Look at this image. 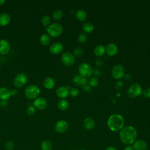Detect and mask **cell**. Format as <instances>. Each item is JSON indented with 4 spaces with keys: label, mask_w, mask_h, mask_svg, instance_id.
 <instances>
[{
    "label": "cell",
    "mask_w": 150,
    "mask_h": 150,
    "mask_svg": "<svg viewBox=\"0 0 150 150\" xmlns=\"http://www.w3.org/2000/svg\"><path fill=\"white\" fill-rule=\"evenodd\" d=\"M119 136L122 143L129 145L135 141L137 132L134 127L132 126H127L120 130Z\"/></svg>",
    "instance_id": "1"
},
{
    "label": "cell",
    "mask_w": 150,
    "mask_h": 150,
    "mask_svg": "<svg viewBox=\"0 0 150 150\" xmlns=\"http://www.w3.org/2000/svg\"><path fill=\"white\" fill-rule=\"evenodd\" d=\"M124 120L120 114L111 115L107 121V125L110 130L117 132L121 130L124 126Z\"/></svg>",
    "instance_id": "2"
},
{
    "label": "cell",
    "mask_w": 150,
    "mask_h": 150,
    "mask_svg": "<svg viewBox=\"0 0 150 150\" xmlns=\"http://www.w3.org/2000/svg\"><path fill=\"white\" fill-rule=\"evenodd\" d=\"M46 31L50 36L56 38L59 36L63 32V27L59 23L50 24L46 28Z\"/></svg>",
    "instance_id": "3"
},
{
    "label": "cell",
    "mask_w": 150,
    "mask_h": 150,
    "mask_svg": "<svg viewBox=\"0 0 150 150\" xmlns=\"http://www.w3.org/2000/svg\"><path fill=\"white\" fill-rule=\"evenodd\" d=\"M39 87L35 84L28 86L25 90V95L29 99H35L40 94Z\"/></svg>",
    "instance_id": "4"
},
{
    "label": "cell",
    "mask_w": 150,
    "mask_h": 150,
    "mask_svg": "<svg viewBox=\"0 0 150 150\" xmlns=\"http://www.w3.org/2000/svg\"><path fill=\"white\" fill-rule=\"evenodd\" d=\"M28 77L23 73H21L16 75L13 80V84L17 88L23 87L27 83Z\"/></svg>",
    "instance_id": "5"
},
{
    "label": "cell",
    "mask_w": 150,
    "mask_h": 150,
    "mask_svg": "<svg viewBox=\"0 0 150 150\" xmlns=\"http://www.w3.org/2000/svg\"><path fill=\"white\" fill-rule=\"evenodd\" d=\"M142 93V88L137 83L132 84L128 88L127 91V94L130 98H134L139 95H140Z\"/></svg>",
    "instance_id": "6"
},
{
    "label": "cell",
    "mask_w": 150,
    "mask_h": 150,
    "mask_svg": "<svg viewBox=\"0 0 150 150\" xmlns=\"http://www.w3.org/2000/svg\"><path fill=\"white\" fill-rule=\"evenodd\" d=\"M79 71L81 76L84 77H89L93 73V69L90 64L84 63L80 65L79 67Z\"/></svg>",
    "instance_id": "7"
},
{
    "label": "cell",
    "mask_w": 150,
    "mask_h": 150,
    "mask_svg": "<svg viewBox=\"0 0 150 150\" xmlns=\"http://www.w3.org/2000/svg\"><path fill=\"white\" fill-rule=\"evenodd\" d=\"M62 62L66 66H70L73 65L75 62L74 56L70 52H66L62 54L61 57Z\"/></svg>",
    "instance_id": "8"
},
{
    "label": "cell",
    "mask_w": 150,
    "mask_h": 150,
    "mask_svg": "<svg viewBox=\"0 0 150 150\" xmlns=\"http://www.w3.org/2000/svg\"><path fill=\"white\" fill-rule=\"evenodd\" d=\"M111 74L114 78L116 79H121L124 75V68L120 64L115 65L112 69Z\"/></svg>",
    "instance_id": "9"
},
{
    "label": "cell",
    "mask_w": 150,
    "mask_h": 150,
    "mask_svg": "<svg viewBox=\"0 0 150 150\" xmlns=\"http://www.w3.org/2000/svg\"><path fill=\"white\" fill-rule=\"evenodd\" d=\"M33 104L35 108L39 110H43L47 107V102L43 97H37L34 100Z\"/></svg>",
    "instance_id": "10"
},
{
    "label": "cell",
    "mask_w": 150,
    "mask_h": 150,
    "mask_svg": "<svg viewBox=\"0 0 150 150\" xmlns=\"http://www.w3.org/2000/svg\"><path fill=\"white\" fill-rule=\"evenodd\" d=\"M54 129L58 133H64L68 129V123L64 120H59L56 123Z\"/></svg>",
    "instance_id": "11"
},
{
    "label": "cell",
    "mask_w": 150,
    "mask_h": 150,
    "mask_svg": "<svg viewBox=\"0 0 150 150\" xmlns=\"http://www.w3.org/2000/svg\"><path fill=\"white\" fill-rule=\"evenodd\" d=\"M11 45L9 42L4 39L0 40V54H6L10 50Z\"/></svg>",
    "instance_id": "12"
},
{
    "label": "cell",
    "mask_w": 150,
    "mask_h": 150,
    "mask_svg": "<svg viewBox=\"0 0 150 150\" xmlns=\"http://www.w3.org/2000/svg\"><path fill=\"white\" fill-rule=\"evenodd\" d=\"M63 49V45L60 42H54L53 43L50 47L49 50L50 52L53 54H57L62 52Z\"/></svg>",
    "instance_id": "13"
},
{
    "label": "cell",
    "mask_w": 150,
    "mask_h": 150,
    "mask_svg": "<svg viewBox=\"0 0 150 150\" xmlns=\"http://www.w3.org/2000/svg\"><path fill=\"white\" fill-rule=\"evenodd\" d=\"M132 148L134 150H147L148 144L145 141L139 139L133 143Z\"/></svg>",
    "instance_id": "14"
},
{
    "label": "cell",
    "mask_w": 150,
    "mask_h": 150,
    "mask_svg": "<svg viewBox=\"0 0 150 150\" xmlns=\"http://www.w3.org/2000/svg\"><path fill=\"white\" fill-rule=\"evenodd\" d=\"M56 94L58 97L60 98H64L67 97L69 94V88L64 86H60L57 88Z\"/></svg>",
    "instance_id": "15"
},
{
    "label": "cell",
    "mask_w": 150,
    "mask_h": 150,
    "mask_svg": "<svg viewBox=\"0 0 150 150\" xmlns=\"http://www.w3.org/2000/svg\"><path fill=\"white\" fill-rule=\"evenodd\" d=\"M11 97L10 90L5 87H0V99L6 101Z\"/></svg>",
    "instance_id": "16"
},
{
    "label": "cell",
    "mask_w": 150,
    "mask_h": 150,
    "mask_svg": "<svg viewBox=\"0 0 150 150\" xmlns=\"http://www.w3.org/2000/svg\"><path fill=\"white\" fill-rule=\"evenodd\" d=\"M73 82L74 84L78 86H84L87 84V80L86 77H84L80 75H76L73 78Z\"/></svg>",
    "instance_id": "17"
},
{
    "label": "cell",
    "mask_w": 150,
    "mask_h": 150,
    "mask_svg": "<svg viewBox=\"0 0 150 150\" xmlns=\"http://www.w3.org/2000/svg\"><path fill=\"white\" fill-rule=\"evenodd\" d=\"M105 50L108 56H114L117 54L118 52V48L116 45L114 43H110L107 46Z\"/></svg>",
    "instance_id": "18"
},
{
    "label": "cell",
    "mask_w": 150,
    "mask_h": 150,
    "mask_svg": "<svg viewBox=\"0 0 150 150\" xmlns=\"http://www.w3.org/2000/svg\"><path fill=\"white\" fill-rule=\"evenodd\" d=\"M11 21L10 15L5 12L1 13L0 14V25L6 26L8 25Z\"/></svg>",
    "instance_id": "19"
},
{
    "label": "cell",
    "mask_w": 150,
    "mask_h": 150,
    "mask_svg": "<svg viewBox=\"0 0 150 150\" xmlns=\"http://www.w3.org/2000/svg\"><path fill=\"white\" fill-rule=\"evenodd\" d=\"M43 86L47 89H52L54 86V80L52 77H47L43 80Z\"/></svg>",
    "instance_id": "20"
},
{
    "label": "cell",
    "mask_w": 150,
    "mask_h": 150,
    "mask_svg": "<svg viewBox=\"0 0 150 150\" xmlns=\"http://www.w3.org/2000/svg\"><path fill=\"white\" fill-rule=\"evenodd\" d=\"M83 125L86 129H92L95 125L94 121L91 118H86L83 121Z\"/></svg>",
    "instance_id": "21"
},
{
    "label": "cell",
    "mask_w": 150,
    "mask_h": 150,
    "mask_svg": "<svg viewBox=\"0 0 150 150\" xmlns=\"http://www.w3.org/2000/svg\"><path fill=\"white\" fill-rule=\"evenodd\" d=\"M39 41L41 45H42L43 46H47L50 43V41H51L50 36L48 34L44 33L40 36Z\"/></svg>",
    "instance_id": "22"
},
{
    "label": "cell",
    "mask_w": 150,
    "mask_h": 150,
    "mask_svg": "<svg viewBox=\"0 0 150 150\" xmlns=\"http://www.w3.org/2000/svg\"><path fill=\"white\" fill-rule=\"evenodd\" d=\"M40 149L41 150H52V144L50 141L48 139H45L40 144Z\"/></svg>",
    "instance_id": "23"
},
{
    "label": "cell",
    "mask_w": 150,
    "mask_h": 150,
    "mask_svg": "<svg viewBox=\"0 0 150 150\" xmlns=\"http://www.w3.org/2000/svg\"><path fill=\"white\" fill-rule=\"evenodd\" d=\"M94 54L97 56H101L105 53V49L104 46L99 45L96 46V47L94 48Z\"/></svg>",
    "instance_id": "24"
},
{
    "label": "cell",
    "mask_w": 150,
    "mask_h": 150,
    "mask_svg": "<svg viewBox=\"0 0 150 150\" xmlns=\"http://www.w3.org/2000/svg\"><path fill=\"white\" fill-rule=\"evenodd\" d=\"M57 105L59 110L64 111V110H66L67 109V108L69 107V103L67 100L62 99L57 102Z\"/></svg>",
    "instance_id": "25"
},
{
    "label": "cell",
    "mask_w": 150,
    "mask_h": 150,
    "mask_svg": "<svg viewBox=\"0 0 150 150\" xmlns=\"http://www.w3.org/2000/svg\"><path fill=\"white\" fill-rule=\"evenodd\" d=\"M63 12H62V11L61 9H55L52 12V18L54 21H59L63 16Z\"/></svg>",
    "instance_id": "26"
},
{
    "label": "cell",
    "mask_w": 150,
    "mask_h": 150,
    "mask_svg": "<svg viewBox=\"0 0 150 150\" xmlns=\"http://www.w3.org/2000/svg\"><path fill=\"white\" fill-rule=\"evenodd\" d=\"M76 16L79 20L81 21H83L86 20L87 18V13L84 11L82 9H79L77 11L76 13Z\"/></svg>",
    "instance_id": "27"
},
{
    "label": "cell",
    "mask_w": 150,
    "mask_h": 150,
    "mask_svg": "<svg viewBox=\"0 0 150 150\" xmlns=\"http://www.w3.org/2000/svg\"><path fill=\"white\" fill-rule=\"evenodd\" d=\"M83 29L84 32L87 33H90L94 30V26L90 22L85 23L83 26Z\"/></svg>",
    "instance_id": "28"
},
{
    "label": "cell",
    "mask_w": 150,
    "mask_h": 150,
    "mask_svg": "<svg viewBox=\"0 0 150 150\" xmlns=\"http://www.w3.org/2000/svg\"><path fill=\"white\" fill-rule=\"evenodd\" d=\"M40 22H41V23L43 26H49L50 23V22H51L50 18L49 16H48L47 15H45L42 16L41 19H40Z\"/></svg>",
    "instance_id": "29"
},
{
    "label": "cell",
    "mask_w": 150,
    "mask_h": 150,
    "mask_svg": "<svg viewBox=\"0 0 150 150\" xmlns=\"http://www.w3.org/2000/svg\"><path fill=\"white\" fill-rule=\"evenodd\" d=\"M5 147L6 150H13L15 147V144L12 141H8L6 142Z\"/></svg>",
    "instance_id": "30"
},
{
    "label": "cell",
    "mask_w": 150,
    "mask_h": 150,
    "mask_svg": "<svg viewBox=\"0 0 150 150\" xmlns=\"http://www.w3.org/2000/svg\"><path fill=\"white\" fill-rule=\"evenodd\" d=\"M36 112V108L33 105H29L26 109V112L29 115H33Z\"/></svg>",
    "instance_id": "31"
},
{
    "label": "cell",
    "mask_w": 150,
    "mask_h": 150,
    "mask_svg": "<svg viewBox=\"0 0 150 150\" xmlns=\"http://www.w3.org/2000/svg\"><path fill=\"white\" fill-rule=\"evenodd\" d=\"M88 83H89L90 86H91L92 87H96L98 84V80L96 77H91L89 79Z\"/></svg>",
    "instance_id": "32"
},
{
    "label": "cell",
    "mask_w": 150,
    "mask_h": 150,
    "mask_svg": "<svg viewBox=\"0 0 150 150\" xmlns=\"http://www.w3.org/2000/svg\"><path fill=\"white\" fill-rule=\"evenodd\" d=\"M87 40V36L84 33H81L78 36V41L80 43H84Z\"/></svg>",
    "instance_id": "33"
},
{
    "label": "cell",
    "mask_w": 150,
    "mask_h": 150,
    "mask_svg": "<svg viewBox=\"0 0 150 150\" xmlns=\"http://www.w3.org/2000/svg\"><path fill=\"white\" fill-rule=\"evenodd\" d=\"M70 94L73 97H76L79 94V90L76 88H72L69 91Z\"/></svg>",
    "instance_id": "34"
},
{
    "label": "cell",
    "mask_w": 150,
    "mask_h": 150,
    "mask_svg": "<svg viewBox=\"0 0 150 150\" xmlns=\"http://www.w3.org/2000/svg\"><path fill=\"white\" fill-rule=\"evenodd\" d=\"M83 50L81 48H76L74 50V54L76 56L79 57L83 54Z\"/></svg>",
    "instance_id": "35"
},
{
    "label": "cell",
    "mask_w": 150,
    "mask_h": 150,
    "mask_svg": "<svg viewBox=\"0 0 150 150\" xmlns=\"http://www.w3.org/2000/svg\"><path fill=\"white\" fill-rule=\"evenodd\" d=\"M143 94L147 98H150V88H145L143 91Z\"/></svg>",
    "instance_id": "36"
},
{
    "label": "cell",
    "mask_w": 150,
    "mask_h": 150,
    "mask_svg": "<svg viewBox=\"0 0 150 150\" xmlns=\"http://www.w3.org/2000/svg\"><path fill=\"white\" fill-rule=\"evenodd\" d=\"M122 86H123V83L121 81H118V82H117V83L115 84V87L117 90L121 89L122 87Z\"/></svg>",
    "instance_id": "37"
},
{
    "label": "cell",
    "mask_w": 150,
    "mask_h": 150,
    "mask_svg": "<svg viewBox=\"0 0 150 150\" xmlns=\"http://www.w3.org/2000/svg\"><path fill=\"white\" fill-rule=\"evenodd\" d=\"M83 90L85 92L88 93V92H90L91 91V87H90V85L86 84L84 86H83Z\"/></svg>",
    "instance_id": "38"
},
{
    "label": "cell",
    "mask_w": 150,
    "mask_h": 150,
    "mask_svg": "<svg viewBox=\"0 0 150 150\" xmlns=\"http://www.w3.org/2000/svg\"><path fill=\"white\" fill-rule=\"evenodd\" d=\"M11 91V96H15L17 95L18 94V90L15 88H12L10 90Z\"/></svg>",
    "instance_id": "39"
},
{
    "label": "cell",
    "mask_w": 150,
    "mask_h": 150,
    "mask_svg": "<svg viewBox=\"0 0 150 150\" xmlns=\"http://www.w3.org/2000/svg\"><path fill=\"white\" fill-rule=\"evenodd\" d=\"M124 79L126 80H129L131 79V75L129 74H125L124 75Z\"/></svg>",
    "instance_id": "40"
},
{
    "label": "cell",
    "mask_w": 150,
    "mask_h": 150,
    "mask_svg": "<svg viewBox=\"0 0 150 150\" xmlns=\"http://www.w3.org/2000/svg\"><path fill=\"white\" fill-rule=\"evenodd\" d=\"M105 150H117V149L113 146H109L108 147H107Z\"/></svg>",
    "instance_id": "41"
},
{
    "label": "cell",
    "mask_w": 150,
    "mask_h": 150,
    "mask_svg": "<svg viewBox=\"0 0 150 150\" xmlns=\"http://www.w3.org/2000/svg\"><path fill=\"white\" fill-rule=\"evenodd\" d=\"M123 150H134L132 146H130V145H127V146H125L124 148V149Z\"/></svg>",
    "instance_id": "42"
},
{
    "label": "cell",
    "mask_w": 150,
    "mask_h": 150,
    "mask_svg": "<svg viewBox=\"0 0 150 150\" xmlns=\"http://www.w3.org/2000/svg\"><path fill=\"white\" fill-rule=\"evenodd\" d=\"M100 61H101V60L98 59V60H97L96 62V63L97 65H98V66H99V65H100V64H101V62H100Z\"/></svg>",
    "instance_id": "43"
},
{
    "label": "cell",
    "mask_w": 150,
    "mask_h": 150,
    "mask_svg": "<svg viewBox=\"0 0 150 150\" xmlns=\"http://www.w3.org/2000/svg\"><path fill=\"white\" fill-rule=\"evenodd\" d=\"M5 2V0H0V5H2Z\"/></svg>",
    "instance_id": "44"
},
{
    "label": "cell",
    "mask_w": 150,
    "mask_h": 150,
    "mask_svg": "<svg viewBox=\"0 0 150 150\" xmlns=\"http://www.w3.org/2000/svg\"><path fill=\"white\" fill-rule=\"evenodd\" d=\"M79 150H87L86 149H79Z\"/></svg>",
    "instance_id": "45"
},
{
    "label": "cell",
    "mask_w": 150,
    "mask_h": 150,
    "mask_svg": "<svg viewBox=\"0 0 150 150\" xmlns=\"http://www.w3.org/2000/svg\"><path fill=\"white\" fill-rule=\"evenodd\" d=\"M0 71H1V68H0Z\"/></svg>",
    "instance_id": "46"
}]
</instances>
